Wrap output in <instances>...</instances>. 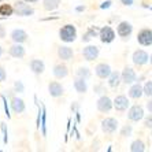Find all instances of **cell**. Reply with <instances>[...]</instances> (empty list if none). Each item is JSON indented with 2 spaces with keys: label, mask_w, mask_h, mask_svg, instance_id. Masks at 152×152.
<instances>
[{
  "label": "cell",
  "mask_w": 152,
  "mask_h": 152,
  "mask_svg": "<svg viewBox=\"0 0 152 152\" xmlns=\"http://www.w3.org/2000/svg\"><path fill=\"white\" fill-rule=\"evenodd\" d=\"M59 37L62 41L64 42H73L77 39V29L74 25H64L63 28L59 30Z\"/></svg>",
  "instance_id": "cell-1"
},
{
  "label": "cell",
  "mask_w": 152,
  "mask_h": 152,
  "mask_svg": "<svg viewBox=\"0 0 152 152\" xmlns=\"http://www.w3.org/2000/svg\"><path fill=\"white\" fill-rule=\"evenodd\" d=\"M28 1H15L14 3V12L19 17H30V15L34 14V10H33L32 6L26 4Z\"/></svg>",
  "instance_id": "cell-2"
},
{
  "label": "cell",
  "mask_w": 152,
  "mask_h": 152,
  "mask_svg": "<svg viewBox=\"0 0 152 152\" xmlns=\"http://www.w3.org/2000/svg\"><path fill=\"white\" fill-rule=\"evenodd\" d=\"M137 41L144 47L152 45V30L151 29H142L137 34Z\"/></svg>",
  "instance_id": "cell-3"
},
{
  "label": "cell",
  "mask_w": 152,
  "mask_h": 152,
  "mask_svg": "<svg viewBox=\"0 0 152 152\" xmlns=\"http://www.w3.org/2000/svg\"><path fill=\"white\" fill-rule=\"evenodd\" d=\"M99 37H100V40H102V42L110 44V42H113L114 39H115V32H114L110 26H103V28L100 29Z\"/></svg>",
  "instance_id": "cell-4"
},
{
  "label": "cell",
  "mask_w": 152,
  "mask_h": 152,
  "mask_svg": "<svg viewBox=\"0 0 152 152\" xmlns=\"http://www.w3.org/2000/svg\"><path fill=\"white\" fill-rule=\"evenodd\" d=\"M118 129V121L115 118H106L102 121V130L107 134H111Z\"/></svg>",
  "instance_id": "cell-5"
},
{
  "label": "cell",
  "mask_w": 152,
  "mask_h": 152,
  "mask_svg": "<svg viewBox=\"0 0 152 152\" xmlns=\"http://www.w3.org/2000/svg\"><path fill=\"white\" fill-rule=\"evenodd\" d=\"M96 106H97V110H99L100 113H108L114 107V102L108 96H102V97L97 100V104H96Z\"/></svg>",
  "instance_id": "cell-6"
},
{
  "label": "cell",
  "mask_w": 152,
  "mask_h": 152,
  "mask_svg": "<svg viewBox=\"0 0 152 152\" xmlns=\"http://www.w3.org/2000/svg\"><path fill=\"white\" fill-rule=\"evenodd\" d=\"M127 118L133 122H138L144 118V110L141 106H133L127 113Z\"/></svg>",
  "instance_id": "cell-7"
},
{
  "label": "cell",
  "mask_w": 152,
  "mask_h": 152,
  "mask_svg": "<svg viewBox=\"0 0 152 152\" xmlns=\"http://www.w3.org/2000/svg\"><path fill=\"white\" fill-rule=\"evenodd\" d=\"M95 73H96V75H97L99 78H102V80H106V78L110 77V74L113 73V71H111L110 64H107V63H99L97 66H96V69H95Z\"/></svg>",
  "instance_id": "cell-8"
},
{
  "label": "cell",
  "mask_w": 152,
  "mask_h": 152,
  "mask_svg": "<svg viewBox=\"0 0 152 152\" xmlns=\"http://www.w3.org/2000/svg\"><path fill=\"white\" fill-rule=\"evenodd\" d=\"M82 56L85 58L86 60H95L96 58L99 56V47L96 45H88L85 47L84 50H82Z\"/></svg>",
  "instance_id": "cell-9"
},
{
  "label": "cell",
  "mask_w": 152,
  "mask_h": 152,
  "mask_svg": "<svg viewBox=\"0 0 152 152\" xmlns=\"http://www.w3.org/2000/svg\"><path fill=\"white\" fill-rule=\"evenodd\" d=\"M132 59H133V63L134 64H137V66H142V64H145L149 60V56H148V53L145 52V51L137 50V51H134Z\"/></svg>",
  "instance_id": "cell-10"
},
{
  "label": "cell",
  "mask_w": 152,
  "mask_h": 152,
  "mask_svg": "<svg viewBox=\"0 0 152 152\" xmlns=\"http://www.w3.org/2000/svg\"><path fill=\"white\" fill-rule=\"evenodd\" d=\"M127 107H129V100H127L126 96L119 95L114 99V108L117 111H121V113H122V111H126Z\"/></svg>",
  "instance_id": "cell-11"
},
{
  "label": "cell",
  "mask_w": 152,
  "mask_h": 152,
  "mask_svg": "<svg viewBox=\"0 0 152 152\" xmlns=\"http://www.w3.org/2000/svg\"><path fill=\"white\" fill-rule=\"evenodd\" d=\"M132 32H133V26H132V23H129V22L124 21L121 22L119 25H118L117 28V33L118 36H121V37H129V36L132 34Z\"/></svg>",
  "instance_id": "cell-12"
},
{
  "label": "cell",
  "mask_w": 152,
  "mask_h": 152,
  "mask_svg": "<svg viewBox=\"0 0 152 152\" xmlns=\"http://www.w3.org/2000/svg\"><path fill=\"white\" fill-rule=\"evenodd\" d=\"M48 92L52 97H59L64 93V88L58 81H52L48 84Z\"/></svg>",
  "instance_id": "cell-13"
},
{
  "label": "cell",
  "mask_w": 152,
  "mask_h": 152,
  "mask_svg": "<svg viewBox=\"0 0 152 152\" xmlns=\"http://www.w3.org/2000/svg\"><path fill=\"white\" fill-rule=\"evenodd\" d=\"M10 37L14 42H19V44H22V42H25L26 40H28V33H26L23 29H14V30L11 32Z\"/></svg>",
  "instance_id": "cell-14"
},
{
  "label": "cell",
  "mask_w": 152,
  "mask_h": 152,
  "mask_svg": "<svg viewBox=\"0 0 152 152\" xmlns=\"http://www.w3.org/2000/svg\"><path fill=\"white\" fill-rule=\"evenodd\" d=\"M136 78H137V75H136V71L133 70L132 67H125L124 71H122V81L125 82V84H133V82L136 81Z\"/></svg>",
  "instance_id": "cell-15"
},
{
  "label": "cell",
  "mask_w": 152,
  "mask_h": 152,
  "mask_svg": "<svg viewBox=\"0 0 152 152\" xmlns=\"http://www.w3.org/2000/svg\"><path fill=\"white\" fill-rule=\"evenodd\" d=\"M29 66H30V70H32L34 74H42V73H44V70H45V64H44V62H42L41 59H33V60H30Z\"/></svg>",
  "instance_id": "cell-16"
},
{
  "label": "cell",
  "mask_w": 152,
  "mask_h": 152,
  "mask_svg": "<svg viewBox=\"0 0 152 152\" xmlns=\"http://www.w3.org/2000/svg\"><path fill=\"white\" fill-rule=\"evenodd\" d=\"M10 106H11V110L14 111L15 114H21L25 111V103H23L22 99H19V97H12Z\"/></svg>",
  "instance_id": "cell-17"
},
{
  "label": "cell",
  "mask_w": 152,
  "mask_h": 152,
  "mask_svg": "<svg viewBox=\"0 0 152 152\" xmlns=\"http://www.w3.org/2000/svg\"><path fill=\"white\" fill-rule=\"evenodd\" d=\"M73 55H74V52H73V50H71L70 47L62 45L58 48V56L62 60H70L73 58Z\"/></svg>",
  "instance_id": "cell-18"
},
{
  "label": "cell",
  "mask_w": 152,
  "mask_h": 152,
  "mask_svg": "<svg viewBox=\"0 0 152 152\" xmlns=\"http://www.w3.org/2000/svg\"><path fill=\"white\" fill-rule=\"evenodd\" d=\"M8 52H10V55L12 58H18V59L25 56V48H23L19 42H15L14 45H11Z\"/></svg>",
  "instance_id": "cell-19"
},
{
  "label": "cell",
  "mask_w": 152,
  "mask_h": 152,
  "mask_svg": "<svg viewBox=\"0 0 152 152\" xmlns=\"http://www.w3.org/2000/svg\"><path fill=\"white\" fill-rule=\"evenodd\" d=\"M53 75L58 80H62V78H66L69 75V69L66 64H56L53 67Z\"/></svg>",
  "instance_id": "cell-20"
},
{
  "label": "cell",
  "mask_w": 152,
  "mask_h": 152,
  "mask_svg": "<svg viewBox=\"0 0 152 152\" xmlns=\"http://www.w3.org/2000/svg\"><path fill=\"white\" fill-rule=\"evenodd\" d=\"M144 95V86H141L140 84H134L129 89V96L132 99H140Z\"/></svg>",
  "instance_id": "cell-21"
},
{
  "label": "cell",
  "mask_w": 152,
  "mask_h": 152,
  "mask_svg": "<svg viewBox=\"0 0 152 152\" xmlns=\"http://www.w3.org/2000/svg\"><path fill=\"white\" fill-rule=\"evenodd\" d=\"M74 89L78 93H85L86 92V89H88V86H86V80L77 77L74 80Z\"/></svg>",
  "instance_id": "cell-22"
},
{
  "label": "cell",
  "mask_w": 152,
  "mask_h": 152,
  "mask_svg": "<svg viewBox=\"0 0 152 152\" xmlns=\"http://www.w3.org/2000/svg\"><path fill=\"white\" fill-rule=\"evenodd\" d=\"M121 78H122V74H119L118 71H113L108 77V85L111 88H117L121 82Z\"/></svg>",
  "instance_id": "cell-23"
},
{
  "label": "cell",
  "mask_w": 152,
  "mask_h": 152,
  "mask_svg": "<svg viewBox=\"0 0 152 152\" xmlns=\"http://www.w3.org/2000/svg\"><path fill=\"white\" fill-rule=\"evenodd\" d=\"M60 0H44V8L47 11H53L59 7Z\"/></svg>",
  "instance_id": "cell-24"
},
{
  "label": "cell",
  "mask_w": 152,
  "mask_h": 152,
  "mask_svg": "<svg viewBox=\"0 0 152 152\" xmlns=\"http://www.w3.org/2000/svg\"><path fill=\"white\" fill-rule=\"evenodd\" d=\"M130 151L132 152H144L145 151V144L141 141V140H136V141L132 142Z\"/></svg>",
  "instance_id": "cell-25"
},
{
  "label": "cell",
  "mask_w": 152,
  "mask_h": 152,
  "mask_svg": "<svg viewBox=\"0 0 152 152\" xmlns=\"http://www.w3.org/2000/svg\"><path fill=\"white\" fill-rule=\"evenodd\" d=\"M12 12H14V7L11 4H1L0 6V15L10 17V15H12Z\"/></svg>",
  "instance_id": "cell-26"
},
{
  "label": "cell",
  "mask_w": 152,
  "mask_h": 152,
  "mask_svg": "<svg viewBox=\"0 0 152 152\" xmlns=\"http://www.w3.org/2000/svg\"><path fill=\"white\" fill-rule=\"evenodd\" d=\"M75 75L80 78H84V80H88V78H91V70L88 67H80L75 71Z\"/></svg>",
  "instance_id": "cell-27"
},
{
  "label": "cell",
  "mask_w": 152,
  "mask_h": 152,
  "mask_svg": "<svg viewBox=\"0 0 152 152\" xmlns=\"http://www.w3.org/2000/svg\"><path fill=\"white\" fill-rule=\"evenodd\" d=\"M100 32H97V29H95V28H91L88 30V32L84 34V37H82V41H89L91 39H93V37H96V36L99 34Z\"/></svg>",
  "instance_id": "cell-28"
},
{
  "label": "cell",
  "mask_w": 152,
  "mask_h": 152,
  "mask_svg": "<svg viewBox=\"0 0 152 152\" xmlns=\"http://www.w3.org/2000/svg\"><path fill=\"white\" fill-rule=\"evenodd\" d=\"M144 95L152 97V81H147L144 85Z\"/></svg>",
  "instance_id": "cell-29"
},
{
  "label": "cell",
  "mask_w": 152,
  "mask_h": 152,
  "mask_svg": "<svg viewBox=\"0 0 152 152\" xmlns=\"http://www.w3.org/2000/svg\"><path fill=\"white\" fill-rule=\"evenodd\" d=\"M144 126L148 127V129H152V115H151V117H148V118H145Z\"/></svg>",
  "instance_id": "cell-30"
},
{
  "label": "cell",
  "mask_w": 152,
  "mask_h": 152,
  "mask_svg": "<svg viewBox=\"0 0 152 152\" xmlns=\"http://www.w3.org/2000/svg\"><path fill=\"white\" fill-rule=\"evenodd\" d=\"M121 134L122 136H130L132 134V126H125Z\"/></svg>",
  "instance_id": "cell-31"
},
{
  "label": "cell",
  "mask_w": 152,
  "mask_h": 152,
  "mask_svg": "<svg viewBox=\"0 0 152 152\" xmlns=\"http://www.w3.org/2000/svg\"><path fill=\"white\" fill-rule=\"evenodd\" d=\"M6 77H7V73H6V70H4L3 66H0V82L4 81Z\"/></svg>",
  "instance_id": "cell-32"
},
{
  "label": "cell",
  "mask_w": 152,
  "mask_h": 152,
  "mask_svg": "<svg viewBox=\"0 0 152 152\" xmlns=\"http://www.w3.org/2000/svg\"><path fill=\"white\" fill-rule=\"evenodd\" d=\"M6 37V29L3 25H0V39H4Z\"/></svg>",
  "instance_id": "cell-33"
},
{
  "label": "cell",
  "mask_w": 152,
  "mask_h": 152,
  "mask_svg": "<svg viewBox=\"0 0 152 152\" xmlns=\"http://www.w3.org/2000/svg\"><path fill=\"white\" fill-rule=\"evenodd\" d=\"M121 1H122V4H125V6H132L134 0H121Z\"/></svg>",
  "instance_id": "cell-34"
},
{
  "label": "cell",
  "mask_w": 152,
  "mask_h": 152,
  "mask_svg": "<svg viewBox=\"0 0 152 152\" xmlns=\"http://www.w3.org/2000/svg\"><path fill=\"white\" fill-rule=\"evenodd\" d=\"M147 108H148V111H149V113H152V99L149 100L148 103H147Z\"/></svg>",
  "instance_id": "cell-35"
},
{
  "label": "cell",
  "mask_w": 152,
  "mask_h": 152,
  "mask_svg": "<svg viewBox=\"0 0 152 152\" xmlns=\"http://www.w3.org/2000/svg\"><path fill=\"white\" fill-rule=\"evenodd\" d=\"M15 88H17V91H18V88H19V91H23V86H22L21 82H17V84H15Z\"/></svg>",
  "instance_id": "cell-36"
},
{
  "label": "cell",
  "mask_w": 152,
  "mask_h": 152,
  "mask_svg": "<svg viewBox=\"0 0 152 152\" xmlns=\"http://www.w3.org/2000/svg\"><path fill=\"white\" fill-rule=\"evenodd\" d=\"M25 1H28V3H34V1H37V0H25Z\"/></svg>",
  "instance_id": "cell-37"
},
{
  "label": "cell",
  "mask_w": 152,
  "mask_h": 152,
  "mask_svg": "<svg viewBox=\"0 0 152 152\" xmlns=\"http://www.w3.org/2000/svg\"><path fill=\"white\" fill-rule=\"evenodd\" d=\"M1 55H3V48L0 47V58H1Z\"/></svg>",
  "instance_id": "cell-38"
},
{
  "label": "cell",
  "mask_w": 152,
  "mask_h": 152,
  "mask_svg": "<svg viewBox=\"0 0 152 152\" xmlns=\"http://www.w3.org/2000/svg\"><path fill=\"white\" fill-rule=\"evenodd\" d=\"M149 62H151V64H152V55H151V58H149Z\"/></svg>",
  "instance_id": "cell-39"
},
{
  "label": "cell",
  "mask_w": 152,
  "mask_h": 152,
  "mask_svg": "<svg viewBox=\"0 0 152 152\" xmlns=\"http://www.w3.org/2000/svg\"><path fill=\"white\" fill-rule=\"evenodd\" d=\"M0 1H3V0H0Z\"/></svg>",
  "instance_id": "cell-40"
}]
</instances>
